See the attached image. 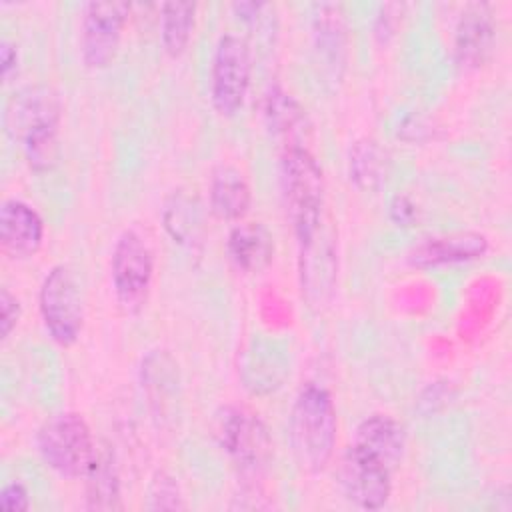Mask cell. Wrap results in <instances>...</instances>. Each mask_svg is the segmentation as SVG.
<instances>
[{
	"mask_svg": "<svg viewBox=\"0 0 512 512\" xmlns=\"http://www.w3.org/2000/svg\"><path fill=\"white\" fill-rule=\"evenodd\" d=\"M292 454L306 472H320L334 454L338 418L330 392L318 384H306L290 410L288 424Z\"/></svg>",
	"mask_w": 512,
	"mask_h": 512,
	"instance_id": "6da1fadb",
	"label": "cell"
},
{
	"mask_svg": "<svg viewBox=\"0 0 512 512\" xmlns=\"http://www.w3.org/2000/svg\"><path fill=\"white\" fill-rule=\"evenodd\" d=\"M280 192L296 238L324 222V174L308 148H288L280 158Z\"/></svg>",
	"mask_w": 512,
	"mask_h": 512,
	"instance_id": "7a4b0ae2",
	"label": "cell"
},
{
	"mask_svg": "<svg viewBox=\"0 0 512 512\" xmlns=\"http://www.w3.org/2000/svg\"><path fill=\"white\" fill-rule=\"evenodd\" d=\"M36 446L44 464L64 478L86 476L98 454L90 426L76 412L48 418L38 430Z\"/></svg>",
	"mask_w": 512,
	"mask_h": 512,
	"instance_id": "3957f363",
	"label": "cell"
},
{
	"mask_svg": "<svg viewBox=\"0 0 512 512\" xmlns=\"http://www.w3.org/2000/svg\"><path fill=\"white\" fill-rule=\"evenodd\" d=\"M40 314L52 340L70 346L78 340L84 322L80 284L70 266H54L42 280L38 294Z\"/></svg>",
	"mask_w": 512,
	"mask_h": 512,
	"instance_id": "277c9868",
	"label": "cell"
},
{
	"mask_svg": "<svg viewBox=\"0 0 512 512\" xmlns=\"http://www.w3.org/2000/svg\"><path fill=\"white\" fill-rule=\"evenodd\" d=\"M252 58L248 42L232 32L220 36L210 74V98L220 116H234L244 106L250 86Z\"/></svg>",
	"mask_w": 512,
	"mask_h": 512,
	"instance_id": "5b68a950",
	"label": "cell"
},
{
	"mask_svg": "<svg viewBox=\"0 0 512 512\" xmlns=\"http://www.w3.org/2000/svg\"><path fill=\"white\" fill-rule=\"evenodd\" d=\"M214 436L226 454L246 472L260 470L272 452L266 426L244 408L224 406L214 414Z\"/></svg>",
	"mask_w": 512,
	"mask_h": 512,
	"instance_id": "8992f818",
	"label": "cell"
},
{
	"mask_svg": "<svg viewBox=\"0 0 512 512\" xmlns=\"http://www.w3.org/2000/svg\"><path fill=\"white\" fill-rule=\"evenodd\" d=\"M298 272L302 298L312 310H322L328 306L334 294L336 274H338V256L336 242L322 222L310 234L298 238Z\"/></svg>",
	"mask_w": 512,
	"mask_h": 512,
	"instance_id": "52a82bcc",
	"label": "cell"
},
{
	"mask_svg": "<svg viewBox=\"0 0 512 512\" xmlns=\"http://www.w3.org/2000/svg\"><path fill=\"white\" fill-rule=\"evenodd\" d=\"M112 284L118 304L134 314L148 296L154 258L148 244L134 230H124L112 250Z\"/></svg>",
	"mask_w": 512,
	"mask_h": 512,
	"instance_id": "ba28073f",
	"label": "cell"
},
{
	"mask_svg": "<svg viewBox=\"0 0 512 512\" xmlns=\"http://www.w3.org/2000/svg\"><path fill=\"white\" fill-rule=\"evenodd\" d=\"M338 484L352 504L378 510L392 494V470L370 452L352 444L340 458Z\"/></svg>",
	"mask_w": 512,
	"mask_h": 512,
	"instance_id": "9c48e42d",
	"label": "cell"
},
{
	"mask_svg": "<svg viewBox=\"0 0 512 512\" xmlns=\"http://www.w3.org/2000/svg\"><path fill=\"white\" fill-rule=\"evenodd\" d=\"M130 14L126 2H88L80 26V50L88 68L108 66L118 50Z\"/></svg>",
	"mask_w": 512,
	"mask_h": 512,
	"instance_id": "30bf717a",
	"label": "cell"
},
{
	"mask_svg": "<svg viewBox=\"0 0 512 512\" xmlns=\"http://www.w3.org/2000/svg\"><path fill=\"white\" fill-rule=\"evenodd\" d=\"M58 120V98L46 86H26L14 92L4 108V130L14 140H24L44 128H58Z\"/></svg>",
	"mask_w": 512,
	"mask_h": 512,
	"instance_id": "8fae6325",
	"label": "cell"
},
{
	"mask_svg": "<svg viewBox=\"0 0 512 512\" xmlns=\"http://www.w3.org/2000/svg\"><path fill=\"white\" fill-rule=\"evenodd\" d=\"M44 238L40 214L26 202L10 198L0 208V244L2 252L14 260L34 256Z\"/></svg>",
	"mask_w": 512,
	"mask_h": 512,
	"instance_id": "7c38bea8",
	"label": "cell"
},
{
	"mask_svg": "<svg viewBox=\"0 0 512 512\" xmlns=\"http://www.w3.org/2000/svg\"><path fill=\"white\" fill-rule=\"evenodd\" d=\"M496 38L494 14L488 4H468L456 24L454 52L464 68H476L486 62Z\"/></svg>",
	"mask_w": 512,
	"mask_h": 512,
	"instance_id": "4fadbf2b",
	"label": "cell"
},
{
	"mask_svg": "<svg viewBox=\"0 0 512 512\" xmlns=\"http://www.w3.org/2000/svg\"><path fill=\"white\" fill-rule=\"evenodd\" d=\"M488 252V238L480 232H456L446 236L424 238L410 252V264L420 268L470 262Z\"/></svg>",
	"mask_w": 512,
	"mask_h": 512,
	"instance_id": "5bb4252c",
	"label": "cell"
},
{
	"mask_svg": "<svg viewBox=\"0 0 512 512\" xmlns=\"http://www.w3.org/2000/svg\"><path fill=\"white\" fill-rule=\"evenodd\" d=\"M264 118L270 132L288 148H308L310 120L306 110L290 94L274 88L264 100Z\"/></svg>",
	"mask_w": 512,
	"mask_h": 512,
	"instance_id": "9a60e30c",
	"label": "cell"
},
{
	"mask_svg": "<svg viewBox=\"0 0 512 512\" xmlns=\"http://www.w3.org/2000/svg\"><path fill=\"white\" fill-rule=\"evenodd\" d=\"M336 4H318L314 12V48L324 70L340 78L346 62V26Z\"/></svg>",
	"mask_w": 512,
	"mask_h": 512,
	"instance_id": "2e32d148",
	"label": "cell"
},
{
	"mask_svg": "<svg viewBox=\"0 0 512 512\" xmlns=\"http://www.w3.org/2000/svg\"><path fill=\"white\" fill-rule=\"evenodd\" d=\"M226 250L236 268L258 274L274 258V236L260 222H242L230 230Z\"/></svg>",
	"mask_w": 512,
	"mask_h": 512,
	"instance_id": "e0dca14e",
	"label": "cell"
},
{
	"mask_svg": "<svg viewBox=\"0 0 512 512\" xmlns=\"http://www.w3.org/2000/svg\"><path fill=\"white\" fill-rule=\"evenodd\" d=\"M354 444L394 470L404 454V428L392 416L372 414L358 424Z\"/></svg>",
	"mask_w": 512,
	"mask_h": 512,
	"instance_id": "ac0fdd59",
	"label": "cell"
},
{
	"mask_svg": "<svg viewBox=\"0 0 512 512\" xmlns=\"http://www.w3.org/2000/svg\"><path fill=\"white\" fill-rule=\"evenodd\" d=\"M250 186L232 166H220L210 180V208L222 220H238L248 212Z\"/></svg>",
	"mask_w": 512,
	"mask_h": 512,
	"instance_id": "d6986e66",
	"label": "cell"
},
{
	"mask_svg": "<svg viewBox=\"0 0 512 512\" xmlns=\"http://www.w3.org/2000/svg\"><path fill=\"white\" fill-rule=\"evenodd\" d=\"M86 478V500L92 510H118L120 502V476L114 458L108 450H98L94 464Z\"/></svg>",
	"mask_w": 512,
	"mask_h": 512,
	"instance_id": "ffe728a7",
	"label": "cell"
},
{
	"mask_svg": "<svg viewBox=\"0 0 512 512\" xmlns=\"http://www.w3.org/2000/svg\"><path fill=\"white\" fill-rule=\"evenodd\" d=\"M350 180L362 190H376L386 180V154L378 142L364 138L350 150L348 160Z\"/></svg>",
	"mask_w": 512,
	"mask_h": 512,
	"instance_id": "44dd1931",
	"label": "cell"
},
{
	"mask_svg": "<svg viewBox=\"0 0 512 512\" xmlns=\"http://www.w3.org/2000/svg\"><path fill=\"white\" fill-rule=\"evenodd\" d=\"M194 16V2H166L162 6L160 38L166 54L180 56L186 50L194 30Z\"/></svg>",
	"mask_w": 512,
	"mask_h": 512,
	"instance_id": "7402d4cb",
	"label": "cell"
},
{
	"mask_svg": "<svg viewBox=\"0 0 512 512\" xmlns=\"http://www.w3.org/2000/svg\"><path fill=\"white\" fill-rule=\"evenodd\" d=\"M148 508H152V510H180V508H186L180 486L170 474H166V472H156L154 474V478L148 486Z\"/></svg>",
	"mask_w": 512,
	"mask_h": 512,
	"instance_id": "603a6c76",
	"label": "cell"
},
{
	"mask_svg": "<svg viewBox=\"0 0 512 512\" xmlns=\"http://www.w3.org/2000/svg\"><path fill=\"white\" fill-rule=\"evenodd\" d=\"M194 222L196 220L192 208L180 206V202H176L174 208L166 210V228L180 242H186L190 236H194Z\"/></svg>",
	"mask_w": 512,
	"mask_h": 512,
	"instance_id": "cb8c5ba5",
	"label": "cell"
},
{
	"mask_svg": "<svg viewBox=\"0 0 512 512\" xmlns=\"http://www.w3.org/2000/svg\"><path fill=\"white\" fill-rule=\"evenodd\" d=\"M18 320H20V302L8 288H2V292H0V330H2V338L10 336V332L18 324Z\"/></svg>",
	"mask_w": 512,
	"mask_h": 512,
	"instance_id": "d4e9b609",
	"label": "cell"
},
{
	"mask_svg": "<svg viewBox=\"0 0 512 512\" xmlns=\"http://www.w3.org/2000/svg\"><path fill=\"white\" fill-rule=\"evenodd\" d=\"M0 508L2 510H28L30 508V496L24 484L10 482L0 492Z\"/></svg>",
	"mask_w": 512,
	"mask_h": 512,
	"instance_id": "484cf974",
	"label": "cell"
},
{
	"mask_svg": "<svg viewBox=\"0 0 512 512\" xmlns=\"http://www.w3.org/2000/svg\"><path fill=\"white\" fill-rule=\"evenodd\" d=\"M390 216L398 226H410L416 220V206L406 196H394L390 202Z\"/></svg>",
	"mask_w": 512,
	"mask_h": 512,
	"instance_id": "4316f807",
	"label": "cell"
},
{
	"mask_svg": "<svg viewBox=\"0 0 512 512\" xmlns=\"http://www.w3.org/2000/svg\"><path fill=\"white\" fill-rule=\"evenodd\" d=\"M0 62H2V76L4 80H10L12 74L18 70V50L10 40H2L0 46Z\"/></svg>",
	"mask_w": 512,
	"mask_h": 512,
	"instance_id": "83f0119b",
	"label": "cell"
}]
</instances>
